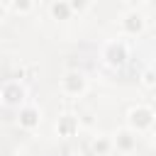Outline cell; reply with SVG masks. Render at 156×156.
Wrapping results in <instances>:
<instances>
[{
  "instance_id": "cell-6",
  "label": "cell",
  "mask_w": 156,
  "mask_h": 156,
  "mask_svg": "<svg viewBox=\"0 0 156 156\" xmlns=\"http://www.w3.org/2000/svg\"><path fill=\"white\" fill-rule=\"evenodd\" d=\"M115 144H117L119 149H124V151H129V149L134 146V136H132L129 132H119V134H117V139H115Z\"/></svg>"
},
{
  "instance_id": "cell-3",
  "label": "cell",
  "mask_w": 156,
  "mask_h": 156,
  "mask_svg": "<svg viewBox=\"0 0 156 156\" xmlns=\"http://www.w3.org/2000/svg\"><path fill=\"white\" fill-rule=\"evenodd\" d=\"M61 90L63 93H71V95H78L85 90V78L80 73H68L61 78Z\"/></svg>"
},
{
  "instance_id": "cell-7",
  "label": "cell",
  "mask_w": 156,
  "mask_h": 156,
  "mask_svg": "<svg viewBox=\"0 0 156 156\" xmlns=\"http://www.w3.org/2000/svg\"><path fill=\"white\" fill-rule=\"evenodd\" d=\"M93 149H95L98 156H102V154L110 151V141H107V139H95V141H93Z\"/></svg>"
},
{
  "instance_id": "cell-8",
  "label": "cell",
  "mask_w": 156,
  "mask_h": 156,
  "mask_svg": "<svg viewBox=\"0 0 156 156\" xmlns=\"http://www.w3.org/2000/svg\"><path fill=\"white\" fill-rule=\"evenodd\" d=\"M68 12H71V5H51V15L54 17H68Z\"/></svg>"
},
{
  "instance_id": "cell-2",
  "label": "cell",
  "mask_w": 156,
  "mask_h": 156,
  "mask_svg": "<svg viewBox=\"0 0 156 156\" xmlns=\"http://www.w3.org/2000/svg\"><path fill=\"white\" fill-rule=\"evenodd\" d=\"M24 98V88L20 85V80H7L2 85V102L5 105H20Z\"/></svg>"
},
{
  "instance_id": "cell-5",
  "label": "cell",
  "mask_w": 156,
  "mask_h": 156,
  "mask_svg": "<svg viewBox=\"0 0 156 156\" xmlns=\"http://www.w3.org/2000/svg\"><path fill=\"white\" fill-rule=\"evenodd\" d=\"M20 124L32 129L34 124H39V110L37 107H22L20 110Z\"/></svg>"
},
{
  "instance_id": "cell-9",
  "label": "cell",
  "mask_w": 156,
  "mask_h": 156,
  "mask_svg": "<svg viewBox=\"0 0 156 156\" xmlns=\"http://www.w3.org/2000/svg\"><path fill=\"white\" fill-rule=\"evenodd\" d=\"M141 78H144V85H149V88H151V85H156V73H154L151 68H149V71H144V76H141Z\"/></svg>"
},
{
  "instance_id": "cell-4",
  "label": "cell",
  "mask_w": 156,
  "mask_h": 156,
  "mask_svg": "<svg viewBox=\"0 0 156 156\" xmlns=\"http://www.w3.org/2000/svg\"><path fill=\"white\" fill-rule=\"evenodd\" d=\"M105 58H107V63H112V66L124 63V58H127V49H124V44H117V41L107 44V49H105Z\"/></svg>"
},
{
  "instance_id": "cell-1",
  "label": "cell",
  "mask_w": 156,
  "mask_h": 156,
  "mask_svg": "<svg viewBox=\"0 0 156 156\" xmlns=\"http://www.w3.org/2000/svg\"><path fill=\"white\" fill-rule=\"evenodd\" d=\"M151 122H154V112H151L149 107H134V110L129 112V124H132L136 132L149 129Z\"/></svg>"
}]
</instances>
